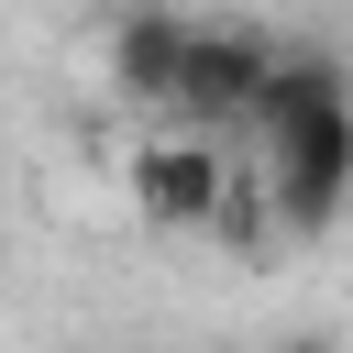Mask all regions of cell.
I'll return each mask as SVG.
<instances>
[{
  "instance_id": "obj_1",
  "label": "cell",
  "mask_w": 353,
  "mask_h": 353,
  "mask_svg": "<svg viewBox=\"0 0 353 353\" xmlns=\"http://www.w3.org/2000/svg\"><path fill=\"white\" fill-rule=\"evenodd\" d=\"M243 143V188L265 210V232H331L353 199V77L331 55H276L254 110L232 121Z\"/></svg>"
},
{
  "instance_id": "obj_2",
  "label": "cell",
  "mask_w": 353,
  "mask_h": 353,
  "mask_svg": "<svg viewBox=\"0 0 353 353\" xmlns=\"http://www.w3.org/2000/svg\"><path fill=\"white\" fill-rule=\"evenodd\" d=\"M276 55H287L276 33L210 22V11H176V0H154V11H132V22L110 33L121 99H143L154 121H188V132H232V121L254 110V88H265Z\"/></svg>"
}]
</instances>
